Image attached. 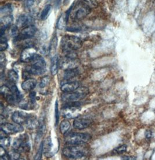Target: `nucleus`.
<instances>
[{
  "mask_svg": "<svg viewBox=\"0 0 155 160\" xmlns=\"http://www.w3.org/2000/svg\"><path fill=\"white\" fill-rule=\"evenodd\" d=\"M91 138L88 133L72 132L68 133L65 139L66 145H75L87 143L91 140Z\"/></svg>",
  "mask_w": 155,
  "mask_h": 160,
  "instance_id": "423d86ee",
  "label": "nucleus"
},
{
  "mask_svg": "<svg viewBox=\"0 0 155 160\" xmlns=\"http://www.w3.org/2000/svg\"><path fill=\"white\" fill-rule=\"evenodd\" d=\"M58 45V38L56 35H55L51 41L50 48H49V54L51 57H52L56 55V49Z\"/></svg>",
  "mask_w": 155,
  "mask_h": 160,
  "instance_id": "412c9836",
  "label": "nucleus"
},
{
  "mask_svg": "<svg viewBox=\"0 0 155 160\" xmlns=\"http://www.w3.org/2000/svg\"><path fill=\"white\" fill-rule=\"evenodd\" d=\"M16 1H24V0H16Z\"/></svg>",
  "mask_w": 155,
  "mask_h": 160,
  "instance_id": "49530a36",
  "label": "nucleus"
},
{
  "mask_svg": "<svg viewBox=\"0 0 155 160\" xmlns=\"http://www.w3.org/2000/svg\"><path fill=\"white\" fill-rule=\"evenodd\" d=\"M8 154H9L10 160H18V159H19L20 157V152L14 149L11 150L10 152H8Z\"/></svg>",
  "mask_w": 155,
  "mask_h": 160,
  "instance_id": "473e14b6",
  "label": "nucleus"
},
{
  "mask_svg": "<svg viewBox=\"0 0 155 160\" xmlns=\"http://www.w3.org/2000/svg\"><path fill=\"white\" fill-rule=\"evenodd\" d=\"M52 10V6L50 4L46 5L42 10L41 15H40V19L41 20H45L48 18Z\"/></svg>",
  "mask_w": 155,
  "mask_h": 160,
  "instance_id": "b1692460",
  "label": "nucleus"
},
{
  "mask_svg": "<svg viewBox=\"0 0 155 160\" xmlns=\"http://www.w3.org/2000/svg\"><path fill=\"white\" fill-rule=\"evenodd\" d=\"M0 92H1V95L3 96L4 98L5 97H7L8 95L12 94V91L11 90V88H9L8 86H6V85L2 86L1 87V88H0Z\"/></svg>",
  "mask_w": 155,
  "mask_h": 160,
  "instance_id": "c756f323",
  "label": "nucleus"
},
{
  "mask_svg": "<svg viewBox=\"0 0 155 160\" xmlns=\"http://www.w3.org/2000/svg\"><path fill=\"white\" fill-rule=\"evenodd\" d=\"M88 146L84 143L66 145L63 149V156L70 159H80L86 156L88 153Z\"/></svg>",
  "mask_w": 155,
  "mask_h": 160,
  "instance_id": "f257e3e1",
  "label": "nucleus"
},
{
  "mask_svg": "<svg viewBox=\"0 0 155 160\" xmlns=\"http://www.w3.org/2000/svg\"><path fill=\"white\" fill-rule=\"evenodd\" d=\"M11 143V138L8 137H3L0 138V145L1 146L4 148H8Z\"/></svg>",
  "mask_w": 155,
  "mask_h": 160,
  "instance_id": "7c9ffc66",
  "label": "nucleus"
},
{
  "mask_svg": "<svg viewBox=\"0 0 155 160\" xmlns=\"http://www.w3.org/2000/svg\"><path fill=\"white\" fill-rule=\"evenodd\" d=\"M13 21V16L11 15H5L1 19V36H3L5 31Z\"/></svg>",
  "mask_w": 155,
  "mask_h": 160,
  "instance_id": "2eb2a0df",
  "label": "nucleus"
},
{
  "mask_svg": "<svg viewBox=\"0 0 155 160\" xmlns=\"http://www.w3.org/2000/svg\"><path fill=\"white\" fill-rule=\"evenodd\" d=\"M92 123V120L87 118H78L74 120L73 127L78 130H83L89 127Z\"/></svg>",
  "mask_w": 155,
  "mask_h": 160,
  "instance_id": "ddd939ff",
  "label": "nucleus"
},
{
  "mask_svg": "<svg viewBox=\"0 0 155 160\" xmlns=\"http://www.w3.org/2000/svg\"><path fill=\"white\" fill-rule=\"evenodd\" d=\"M37 32L36 27L31 25L24 28L18 34L14 37V42H20L22 41L28 40L33 37Z\"/></svg>",
  "mask_w": 155,
  "mask_h": 160,
  "instance_id": "6e6552de",
  "label": "nucleus"
},
{
  "mask_svg": "<svg viewBox=\"0 0 155 160\" xmlns=\"http://www.w3.org/2000/svg\"><path fill=\"white\" fill-rule=\"evenodd\" d=\"M55 126L58 125L59 120V111L58 102V100L56 101L55 102Z\"/></svg>",
  "mask_w": 155,
  "mask_h": 160,
  "instance_id": "f704fd0d",
  "label": "nucleus"
},
{
  "mask_svg": "<svg viewBox=\"0 0 155 160\" xmlns=\"http://www.w3.org/2000/svg\"><path fill=\"white\" fill-rule=\"evenodd\" d=\"M79 65V61L77 57H71L66 56L62 58L60 63L61 68L63 70L77 68Z\"/></svg>",
  "mask_w": 155,
  "mask_h": 160,
  "instance_id": "1a4fd4ad",
  "label": "nucleus"
},
{
  "mask_svg": "<svg viewBox=\"0 0 155 160\" xmlns=\"http://www.w3.org/2000/svg\"><path fill=\"white\" fill-rule=\"evenodd\" d=\"M79 88L80 83L77 81H74L62 84L61 89L64 92H70L76 91Z\"/></svg>",
  "mask_w": 155,
  "mask_h": 160,
  "instance_id": "dca6fc26",
  "label": "nucleus"
},
{
  "mask_svg": "<svg viewBox=\"0 0 155 160\" xmlns=\"http://www.w3.org/2000/svg\"><path fill=\"white\" fill-rule=\"evenodd\" d=\"M36 54V50L33 46L27 47L22 51L20 55V60L24 62H31Z\"/></svg>",
  "mask_w": 155,
  "mask_h": 160,
  "instance_id": "9b49d317",
  "label": "nucleus"
},
{
  "mask_svg": "<svg viewBox=\"0 0 155 160\" xmlns=\"http://www.w3.org/2000/svg\"><path fill=\"white\" fill-rule=\"evenodd\" d=\"M1 130H3L7 135H13L24 131V128L19 124L15 123V124H12L6 122L1 125Z\"/></svg>",
  "mask_w": 155,
  "mask_h": 160,
  "instance_id": "9d476101",
  "label": "nucleus"
},
{
  "mask_svg": "<svg viewBox=\"0 0 155 160\" xmlns=\"http://www.w3.org/2000/svg\"><path fill=\"white\" fill-rule=\"evenodd\" d=\"M33 19L30 15H21L16 20V26L18 27H24L32 25Z\"/></svg>",
  "mask_w": 155,
  "mask_h": 160,
  "instance_id": "4468645a",
  "label": "nucleus"
},
{
  "mask_svg": "<svg viewBox=\"0 0 155 160\" xmlns=\"http://www.w3.org/2000/svg\"><path fill=\"white\" fill-rule=\"evenodd\" d=\"M80 2L85 4V5L92 9L97 8L98 6V3L97 0H80Z\"/></svg>",
  "mask_w": 155,
  "mask_h": 160,
  "instance_id": "cd10ccee",
  "label": "nucleus"
},
{
  "mask_svg": "<svg viewBox=\"0 0 155 160\" xmlns=\"http://www.w3.org/2000/svg\"><path fill=\"white\" fill-rule=\"evenodd\" d=\"M30 114H28L24 111H15L12 116L13 122L19 124H24L26 122Z\"/></svg>",
  "mask_w": 155,
  "mask_h": 160,
  "instance_id": "f8f14e48",
  "label": "nucleus"
},
{
  "mask_svg": "<svg viewBox=\"0 0 155 160\" xmlns=\"http://www.w3.org/2000/svg\"><path fill=\"white\" fill-rule=\"evenodd\" d=\"M6 64V58L5 56V54L3 53V52H1V53L0 54V65L1 67L3 68L5 65Z\"/></svg>",
  "mask_w": 155,
  "mask_h": 160,
  "instance_id": "ea45409f",
  "label": "nucleus"
},
{
  "mask_svg": "<svg viewBox=\"0 0 155 160\" xmlns=\"http://www.w3.org/2000/svg\"><path fill=\"white\" fill-rule=\"evenodd\" d=\"M91 10L92 9L80 2V4L77 5L74 9H72L70 14H72V17L73 19L76 20H81L88 15Z\"/></svg>",
  "mask_w": 155,
  "mask_h": 160,
  "instance_id": "0eeeda50",
  "label": "nucleus"
},
{
  "mask_svg": "<svg viewBox=\"0 0 155 160\" xmlns=\"http://www.w3.org/2000/svg\"><path fill=\"white\" fill-rule=\"evenodd\" d=\"M89 94L88 88H80L76 91L70 92H64L62 95V99L65 102H77L85 98Z\"/></svg>",
  "mask_w": 155,
  "mask_h": 160,
  "instance_id": "20e7f679",
  "label": "nucleus"
},
{
  "mask_svg": "<svg viewBox=\"0 0 155 160\" xmlns=\"http://www.w3.org/2000/svg\"><path fill=\"white\" fill-rule=\"evenodd\" d=\"M50 82V78L48 76H44L41 79V80L40 82L39 87L41 88H44L47 86L48 84H49Z\"/></svg>",
  "mask_w": 155,
  "mask_h": 160,
  "instance_id": "72a5a7b5",
  "label": "nucleus"
},
{
  "mask_svg": "<svg viewBox=\"0 0 155 160\" xmlns=\"http://www.w3.org/2000/svg\"><path fill=\"white\" fill-rule=\"evenodd\" d=\"M60 2H61V0H55V2H56V5H59Z\"/></svg>",
  "mask_w": 155,
  "mask_h": 160,
  "instance_id": "a18cd8bd",
  "label": "nucleus"
},
{
  "mask_svg": "<svg viewBox=\"0 0 155 160\" xmlns=\"http://www.w3.org/2000/svg\"><path fill=\"white\" fill-rule=\"evenodd\" d=\"M35 97H36L35 92L31 91L30 94H29V101L33 105H35Z\"/></svg>",
  "mask_w": 155,
  "mask_h": 160,
  "instance_id": "58836bf2",
  "label": "nucleus"
},
{
  "mask_svg": "<svg viewBox=\"0 0 155 160\" xmlns=\"http://www.w3.org/2000/svg\"><path fill=\"white\" fill-rule=\"evenodd\" d=\"M121 158L123 160H136V158L135 157L133 156H124L122 157Z\"/></svg>",
  "mask_w": 155,
  "mask_h": 160,
  "instance_id": "37998d69",
  "label": "nucleus"
},
{
  "mask_svg": "<svg viewBox=\"0 0 155 160\" xmlns=\"http://www.w3.org/2000/svg\"><path fill=\"white\" fill-rule=\"evenodd\" d=\"M59 61L58 57L57 55H55L54 57H51V73L55 76L57 74L58 71Z\"/></svg>",
  "mask_w": 155,
  "mask_h": 160,
  "instance_id": "6ab92c4d",
  "label": "nucleus"
},
{
  "mask_svg": "<svg viewBox=\"0 0 155 160\" xmlns=\"http://www.w3.org/2000/svg\"><path fill=\"white\" fill-rule=\"evenodd\" d=\"M13 11V7L11 4H8L3 6L0 9V12L2 15H11Z\"/></svg>",
  "mask_w": 155,
  "mask_h": 160,
  "instance_id": "a878e982",
  "label": "nucleus"
},
{
  "mask_svg": "<svg viewBox=\"0 0 155 160\" xmlns=\"http://www.w3.org/2000/svg\"><path fill=\"white\" fill-rule=\"evenodd\" d=\"M8 76L9 82L13 84L16 83L19 80V75L15 70L14 69H11L9 71Z\"/></svg>",
  "mask_w": 155,
  "mask_h": 160,
  "instance_id": "393cba45",
  "label": "nucleus"
},
{
  "mask_svg": "<svg viewBox=\"0 0 155 160\" xmlns=\"http://www.w3.org/2000/svg\"><path fill=\"white\" fill-rule=\"evenodd\" d=\"M53 148V143L51 137H48L43 142V151L45 156H48V154L50 153Z\"/></svg>",
  "mask_w": 155,
  "mask_h": 160,
  "instance_id": "aec40b11",
  "label": "nucleus"
},
{
  "mask_svg": "<svg viewBox=\"0 0 155 160\" xmlns=\"http://www.w3.org/2000/svg\"><path fill=\"white\" fill-rule=\"evenodd\" d=\"M67 23V22L65 18V16L64 17L63 15H62L61 16H60V18H59L57 24H56V27L59 30H63L65 28Z\"/></svg>",
  "mask_w": 155,
  "mask_h": 160,
  "instance_id": "c85d7f7f",
  "label": "nucleus"
},
{
  "mask_svg": "<svg viewBox=\"0 0 155 160\" xmlns=\"http://www.w3.org/2000/svg\"><path fill=\"white\" fill-rule=\"evenodd\" d=\"M37 83V80L35 79L29 78L22 83V88L25 91H32L35 88Z\"/></svg>",
  "mask_w": 155,
  "mask_h": 160,
  "instance_id": "f3484780",
  "label": "nucleus"
},
{
  "mask_svg": "<svg viewBox=\"0 0 155 160\" xmlns=\"http://www.w3.org/2000/svg\"><path fill=\"white\" fill-rule=\"evenodd\" d=\"M12 146L13 149L20 152H29L31 149V145L29 141V137L26 133L20 135L16 138Z\"/></svg>",
  "mask_w": 155,
  "mask_h": 160,
  "instance_id": "39448f33",
  "label": "nucleus"
},
{
  "mask_svg": "<svg viewBox=\"0 0 155 160\" xmlns=\"http://www.w3.org/2000/svg\"><path fill=\"white\" fill-rule=\"evenodd\" d=\"M8 47L7 39L6 37L1 36V43H0V51L1 52H4L7 49Z\"/></svg>",
  "mask_w": 155,
  "mask_h": 160,
  "instance_id": "2f4dec72",
  "label": "nucleus"
},
{
  "mask_svg": "<svg viewBox=\"0 0 155 160\" xmlns=\"http://www.w3.org/2000/svg\"><path fill=\"white\" fill-rule=\"evenodd\" d=\"M83 42L79 37L66 35L63 37L61 40V48L65 53L74 52L82 48Z\"/></svg>",
  "mask_w": 155,
  "mask_h": 160,
  "instance_id": "f03ea898",
  "label": "nucleus"
},
{
  "mask_svg": "<svg viewBox=\"0 0 155 160\" xmlns=\"http://www.w3.org/2000/svg\"><path fill=\"white\" fill-rule=\"evenodd\" d=\"M145 137L147 138V139H150L152 137V132L151 131L147 130L145 131Z\"/></svg>",
  "mask_w": 155,
  "mask_h": 160,
  "instance_id": "79ce46f5",
  "label": "nucleus"
},
{
  "mask_svg": "<svg viewBox=\"0 0 155 160\" xmlns=\"http://www.w3.org/2000/svg\"><path fill=\"white\" fill-rule=\"evenodd\" d=\"M1 120H0V122H1V125H3V124H4L5 123H6L5 122V120H6V119L5 118V116H3V114H1Z\"/></svg>",
  "mask_w": 155,
  "mask_h": 160,
  "instance_id": "c03bdc74",
  "label": "nucleus"
},
{
  "mask_svg": "<svg viewBox=\"0 0 155 160\" xmlns=\"http://www.w3.org/2000/svg\"><path fill=\"white\" fill-rule=\"evenodd\" d=\"M43 152H44V151H43V143L42 142L41 143L40 146V148H39L38 152H37L36 155L35 157V159L38 160H41L42 158Z\"/></svg>",
  "mask_w": 155,
  "mask_h": 160,
  "instance_id": "e433bc0d",
  "label": "nucleus"
},
{
  "mask_svg": "<svg viewBox=\"0 0 155 160\" xmlns=\"http://www.w3.org/2000/svg\"><path fill=\"white\" fill-rule=\"evenodd\" d=\"M70 128V123L67 120H63L61 123L60 131L63 135L66 134V132L69 131Z\"/></svg>",
  "mask_w": 155,
  "mask_h": 160,
  "instance_id": "bb28decb",
  "label": "nucleus"
},
{
  "mask_svg": "<svg viewBox=\"0 0 155 160\" xmlns=\"http://www.w3.org/2000/svg\"><path fill=\"white\" fill-rule=\"evenodd\" d=\"M31 73L29 72L27 70L25 69V71L23 72V75H22V77H23V79L26 80L28 79L29 78H30V76H31Z\"/></svg>",
  "mask_w": 155,
  "mask_h": 160,
  "instance_id": "a19ab883",
  "label": "nucleus"
},
{
  "mask_svg": "<svg viewBox=\"0 0 155 160\" xmlns=\"http://www.w3.org/2000/svg\"><path fill=\"white\" fill-rule=\"evenodd\" d=\"M35 2V0H24V5L25 8H30L33 6Z\"/></svg>",
  "mask_w": 155,
  "mask_h": 160,
  "instance_id": "4c0bfd02",
  "label": "nucleus"
},
{
  "mask_svg": "<svg viewBox=\"0 0 155 160\" xmlns=\"http://www.w3.org/2000/svg\"><path fill=\"white\" fill-rule=\"evenodd\" d=\"M127 146L125 145H121L113 150V152L116 154H122L127 151Z\"/></svg>",
  "mask_w": 155,
  "mask_h": 160,
  "instance_id": "c9c22d12",
  "label": "nucleus"
},
{
  "mask_svg": "<svg viewBox=\"0 0 155 160\" xmlns=\"http://www.w3.org/2000/svg\"><path fill=\"white\" fill-rule=\"evenodd\" d=\"M31 63V65L27 67L26 69L31 75H41L45 72L47 65L45 60L41 56L36 54Z\"/></svg>",
  "mask_w": 155,
  "mask_h": 160,
  "instance_id": "7ed1b4c3",
  "label": "nucleus"
},
{
  "mask_svg": "<svg viewBox=\"0 0 155 160\" xmlns=\"http://www.w3.org/2000/svg\"><path fill=\"white\" fill-rule=\"evenodd\" d=\"M79 74V71L77 68L70 69L65 70L63 78L65 80H70L76 77Z\"/></svg>",
  "mask_w": 155,
  "mask_h": 160,
  "instance_id": "4be33fe9",
  "label": "nucleus"
},
{
  "mask_svg": "<svg viewBox=\"0 0 155 160\" xmlns=\"http://www.w3.org/2000/svg\"><path fill=\"white\" fill-rule=\"evenodd\" d=\"M10 88L12 91V95L15 100L16 102V103H20L23 98V96L22 95V94L20 93L19 90H18V88L15 84L12 85Z\"/></svg>",
  "mask_w": 155,
  "mask_h": 160,
  "instance_id": "5701e85b",
  "label": "nucleus"
},
{
  "mask_svg": "<svg viewBox=\"0 0 155 160\" xmlns=\"http://www.w3.org/2000/svg\"><path fill=\"white\" fill-rule=\"evenodd\" d=\"M24 124L26 125L28 129L30 130H33L38 127L39 122L37 121V119L35 116L30 115Z\"/></svg>",
  "mask_w": 155,
  "mask_h": 160,
  "instance_id": "a211bd4d",
  "label": "nucleus"
}]
</instances>
